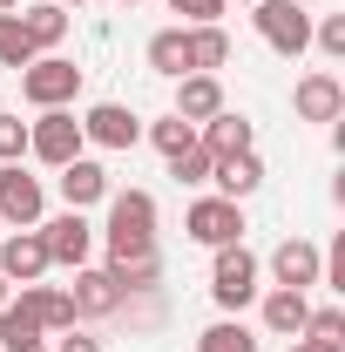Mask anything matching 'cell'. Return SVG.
Here are the masks:
<instances>
[{"mask_svg":"<svg viewBox=\"0 0 345 352\" xmlns=\"http://www.w3.org/2000/svg\"><path fill=\"white\" fill-rule=\"evenodd\" d=\"M102 204H109V223H102L109 264L156 258V197H149V190H109Z\"/></svg>","mask_w":345,"mask_h":352,"instance_id":"6da1fadb","label":"cell"},{"mask_svg":"<svg viewBox=\"0 0 345 352\" xmlns=\"http://www.w3.org/2000/svg\"><path fill=\"white\" fill-rule=\"evenodd\" d=\"M258 278H264L258 251H244V244L210 251V298H216V311H244L258 298Z\"/></svg>","mask_w":345,"mask_h":352,"instance_id":"7a4b0ae2","label":"cell"},{"mask_svg":"<svg viewBox=\"0 0 345 352\" xmlns=\"http://www.w3.org/2000/svg\"><path fill=\"white\" fill-rule=\"evenodd\" d=\"M88 142H82V116L75 109H41L34 122H27V156L47 163V170H61V163H75Z\"/></svg>","mask_w":345,"mask_h":352,"instance_id":"3957f363","label":"cell"},{"mask_svg":"<svg viewBox=\"0 0 345 352\" xmlns=\"http://www.w3.org/2000/svg\"><path fill=\"white\" fill-rule=\"evenodd\" d=\"M21 95H27L34 109H68V102L82 95V68H75L68 54H34V61L21 68Z\"/></svg>","mask_w":345,"mask_h":352,"instance_id":"277c9868","label":"cell"},{"mask_svg":"<svg viewBox=\"0 0 345 352\" xmlns=\"http://www.w3.org/2000/svg\"><path fill=\"white\" fill-rule=\"evenodd\" d=\"M183 230H190V244H203V251H223V244H244V204H230V197H197L190 210H183Z\"/></svg>","mask_w":345,"mask_h":352,"instance_id":"5b68a950","label":"cell"},{"mask_svg":"<svg viewBox=\"0 0 345 352\" xmlns=\"http://www.w3.org/2000/svg\"><path fill=\"white\" fill-rule=\"evenodd\" d=\"M251 21H258V34L271 54H285V61H298L304 47H311V14H304L298 0H258L251 7Z\"/></svg>","mask_w":345,"mask_h":352,"instance_id":"8992f818","label":"cell"},{"mask_svg":"<svg viewBox=\"0 0 345 352\" xmlns=\"http://www.w3.org/2000/svg\"><path fill=\"white\" fill-rule=\"evenodd\" d=\"M34 230H41V244H47V264H68V271L95 264V223H88V210H61V217H41Z\"/></svg>","mask_w":345,"mask_h":352,"instance_id":"52a82bcc","label":"cell"},{"mask_svg":"<svg viewBox=\"0 0 345 352\" xmlns=\"http://www.w3.org/2000/svg\"><path fill=\"white\" fill-rule=\"evenodd\" d=\"M47 217V190L41 176H27L21 163H0V223H14V230H34Z\"/></svg>","mask_w":345,"mask_h":352,"instance_id":"ba28073f","label":"cell"},{"mask_svg":"<svg viewBox=\"0 0 345 352\" xmlns=\"http://www.w3.org/2000/svg\"><path fill=\"white\" fill-rule=\"evenodd\" d=\"M82 142H95V149H135L142 142V116L129 102H95L82 116Z\"/></svg>","mask_w":345,"mask_h":352,"instance_id":"9c48e42d","label":"cell"},{"mask_svg":"<svg viewBox=\"0 0 345 352\" xmlns=\"http://www.w3.org/2000/svg\"><path fill=\"white\" fill-rule=\"evenodd\" d=\"M271 278H278L285 292H311V285H325V251H318L311 237H285V244L271 251Z\"/></svg>","mask_w":345,"mask_h":352,"instance_id":"30bf717a","label":"cell"},{"mask_svg":"<svg viewBox=\"0 0 345 352\" xmlns=\"http://www.w3.org/2000/svg\"><path fill=\"white\" fill-rule=\"evenodd\" d=\"M291 109H298V122H339L345 116V82L332 68H311V75H298V88H291Z\"/></svg>","mask_w":345,"mask_h":352,"instance_id":"8fae6325","label":"cell"},{"mask_svg":"<svg viewBox=\"0 0 345 352\" xmlns=\"http://www.w3.org/2000/svg\"><path fill=\"white\" fill-rule=\"evenodd\" d=\"M47 271V244H41V230H7L0 237V278L7 285H41Z\"/></svg>","mask_w":345,"mask_h":352,"instance_id":"7c38bea8","label":"cell"},{"mask_svg":"<svg viewBox=\"0 0 345 352\" xmlns=\"http://www.w3.org/2000/svg\"><path fill=\"white\" fill-rule=\"evenodd\" d=\"M61 292H68L75 318H109V311H122V292H115L109 264H82V271H75V285H61Z\"/></svg>","mask_w":345,"mask_h":352,"instance_id":"4fadbf2b","label":"cell"},{"mask_svg":"<svg viewBox=\"0 0 345 352\" xmlns=\"http://www.w3.org/2000/svg\"><path fill=\"white\" fill-rule=\"evenodd\" d=\"M14 305L27 311V318L41 325L47 339H61V332H75V325H82V318H75V305H68V292H61V285H21V292H14Z\"/></svg>","mask_w":345,"mask_h":352,"instance_id":"5bb4252c","label":"cell"},{"mask_svg":"<svg viewBox=\"0 0 345 352\" xmlns=\"http://www.w3.org/2000/svg\"><path fill=\"white\" fill-rule=\"evenodd\" d=\"M54 190H61V204H68V210H95L115 183H109V170H102L95 156H75V163H61V170H54Z\"/></svg>","mask_w":345,"mask_h":352,"instance_id":"9a60e30c","label":"cell"},{"mask_svg":"<svg viewBox=\"0 0 345 352\" xmlns=\"http://www.w3.org/2000/svg\"><path fill=\"white\" fill-rule=\"evenodd\" d=\"M197 149H210L216 163H223V156H244V149H258V122L237 116V109H216L210 122L197 129Z\"/></svg>","mask_w":345,"mask_h":352,"instance_id":"2e32d148","label":"cell"},{"mask_svg":"<svg viewBox=\"0 0 345 352\" xmlns=\"http://www.w3.org/2000/svg\"><path fill=\"white\" fill-rule=\"evenodd\" d=\"M210 183H216V197L244 204V197H258V190H264V156H258V149H244V156H223V163L210 170Z\"/></svg>","mask_w":345,"mask_h":352,"instance_id":"e0dca14e","label":"cell"},{"mask_svg":"<svg viewBox=\"0 0 345 352\" xmlns=\"http://www.w3.org/2000/svg\"><path fill=\"white\" fill-rule=\"evenodd\" d=\"M216 109H223V82H216V75H183V82H176V116H183V122L203 129Z\"/></svg>","mask_w":345,"mask_h":352,"instance_id":"ac0fdd59","label":"cell"},{"mask_svg":"<svg viewBox=\"0 0 345 352\" xmlns=\"http://www.w3.org/2000/svg\"><path fill=\"white\" fill-rule=\"evenodd\" d=\"M304 311H311V298H304V292L271 285V292H264V332H278V339H298V332H304Z\"/></svg>","mask_w":345,"mask_h":352,"instance_id":"d6986e66","label":"cell"},{"mask_svg":"<svg viewBox=\"0 0 345 352\" xmlns=\"http://www.w3.org/2000/svg\"><path fill=\"white\" fill-rule=\"evenodd\" d=\"M183 47H190V75H216V68L230 61V34H223V21H210V28H183Z\"/></svg>","mask_w":345,"mask_h":352,"instance_id":"ffe728a7","label":"cell"},{"mask_svg":"<svg viewBox=\"0 0 345 352\" xmlns=\"http://www.w3.org/2000/svg\"><path fill=\"white\" fill-rule=\"evenodd\" d=\"M21 28H27L34 54H54V47L68 41V7H54V0H41V7H21Z\"/></svg>","mask_w":345,"mask_h":352,"instance_id":"44dd1931","label":"cell"},{"mask_svg":"<svg viewBox=\"0 0 345 352\" xmlns=\"http://www.w3.org/2000/svg\"><path fill=\"white\" fill-rule=\"evenodd\" d=\"M149 75H163V82H183V75H190L183 28H163V34H149Z\"/></svg>","mask_w":345,"mask_h":352,"instance_id":"7402d4cb","label":"cell"},{"mask_svg":"<svg viewBox=\"0 0 345 352\" xmlns=\"http://www.w3.org/2000/svg\"><path fill=\"white\" fill-rule=\"evenodd\" d=\"M197 352H258V332L244 318H216V325L197 332Z\"/></svg>","mask_w":345,"mask_h":352,"instance_id":"603a6c76","label":"cell"},{"mask_svg":"<svg viewBox=\"0 0 345 352\" xmlns=\"http://www.w3.org/2000/svg\"><path fill=\"white\" fill-rule=\"evenodd\" d=\"M109 278H115V292H122V305H129L135 292H156V278H163V258H129V264H109Z\"/></svg>","mask_w":345,"mask_h":352,"instance_id":"cb8c5ba5","label":"cell"},{"mask_svg":"<svg viewBox=\"0 0 345 352\" xmlns=\"http://www.w3.org/2000/svg\"><path fill=\"white\" fill-rule=\"evenodd\" d=\"M142 135L163 149V156H183V149H197V122H183V116H163V122H142Z\"/></svg>","mask_w":345,"mask_h":352,"instance_id":"d4e9b609","label":"cell"},{"mask_svg":"<svg viewBox=\"0 0 345 352\" xmlns=\"http://www.w3.org/2000/svg\"><path fill=\"white\" fill-rule=\"evenodd\" d=\"M0 346H7V352H21V346H47V332H41V325H34L21 305H14V298H7V305H0Z\"/></svg>","mask_w":345,"mask_h":352,"instance_id":"484cf974","label":"cell"},{"mask_svg":"<svg viewBox=\"0 0 345 352\" xmlns=\"http://www.w3.org/2000/svg\"><path fill=\"white\" fill-rule=\"evenodd\" d=\"M34 61V41H27V28H21V14H0V68H27Z\"/></svg>","mask_w":345,"mask_h":352,"instance_id":"4316f807","label":"cell"},{"mask_svg":"<svg viewBox=\"0 0 345 352\" xmlns=\"http://www.w3.org/2000/svg\"><path fill=\"white\" fill-rule=\"evenodd\" d=\"M298 339H318V346H339V352H345V311H339V305L304 311V332H298Z\"/></svg>","mask_w":345,"mask_h":352,"instance_id":"83f0119b","label":"cell"},{"mask_svg":"<svg viewBox=\"0 0 345 352\" xmlns=\"http://www.w3.org/2000/svg\"><path fill=\"white\" fill-rule=\"evenodd\" d=\"M210 170H216L210 149H183V156H170V176L183 183V190H203V183H210Z\"/></svg>","mask_w":345,"mask_h":352,"instance_id":"f1b7e54d","label":"cell"},{"mask_svg":"<svg viewBox=\"0 0 345 352\" xmlns=\"http://www.w3.org/2000/svg\"><path fill=\"white\" fill-rule=\"evenodd\" d=\"M311 47L339 61V54H345V14H325V21H311Z\"/></svg>","mask_w":345,"mask_h":352,"instance_id":"f546056e","label":"cell"},{"mask_svg":"<svg viewBox=\"0 0 345 352\" xmlns=\"http://www.w3.org/2000/svg\"><path fill=\"white\" fill-rule=\"evenodd\" d=\"M223 7L230 0H170V14H183V28H210V21H223Z\"/></svg>","mask_w":345,"mask_h":352,"instance_id":"4dcf8cb0","label":"cell"},{"mask_svg":"<svg viewBox=\"0 0 345 352\" xmlns=\"http://www.w3.org/2000/svg\"><path fill=\"white\" fill-rule=\"evenodd\" d=\"M21 156H27V122L0 116V163H21Z\"/></svg>","mask_w":345,"mask_h":352,"instance_id":"1f68e13d","label":"cell"},{"mask_svg":"<svg viewBox=\"0 0 345 352\" xmlns=\"http://www.w3.org/2000/svg\"><path fill=\"white\" fill-rule=\"evenodd\" d=\"M47 352H102V339H88L82 325H75V332H61V339H54Z\"/></svg>","mask_w":345,"mask_h":352,"instance_id":"d6a6232c","label":"cell"},{"mask_svg":"<svg viewBox=\"0 0 345 352\" xmlns=\"http://www.w3.org/2000/svg\"><path fill=\"white\" fill-rule=\"evenodd\" d=\"M291 352H339V346H318V339H291Z\"/></svg>","mask_w":345,"mask_h":352,"instance_id":"836d02e7","label":"cell"},{"mask_svg":"<svg viewBox=\"0 0 345 352\" xmlns=\"http://www.w3.org/2000/svg\"><path fill=\"white\" fill-rule=\"evenodd\" d=\"M7 298H14V285H7V278H0V305H7Z\"/></svg>","mask_w":345,"mask_h":352,"instance_id":"e575fe53","label":"cell"},{"mask_svg":"<svg viewBox=\"0 0 345 352\" xmlns=\"http://www.w3.org/2000/svg\"><path fill=\"white\" fill-rule=\"evenodd\" d=\"M0 14H21V0H0Z\"/></svg>","mask_w":345,"mask_h":352,"instance_id":"d590c367","label":"cell"},{"mask_svg":"<svg viewBox=\"0 0 345 352\" xmlns=\"http://www.w3.org/2000/svg\"><path fill=\"white\" fill-rule=\"evenodd\" d=\"M54 7H88V0H54Z\"/></svg>","mask_w":345,"mask_h":352,"instance_id":"8d00e7d4","label":"cell"},{"mask_svg":"<svg viewBox=\"0 0 345 352\" xmlns=\"http://www.w3.org/2000/svg\"><path fill=\"white\" fill-rule=\"evenodd\" d=\"M115 7H142V0H115Z\"/></svg>","mask_w":345,"mask_h":352,"instance_id":"74e56055","label":"cell"},{"mask_svg":"<svg viewBox=\"0 0 345 352\" xmlns=\"http://www.w3.org/2000/svg\"><path fill=\"white\" fill-rule=\"evenodd\" d=\"M21 352H47V346H21Z\"/></svg>","mask_w":345,"mask_h":352,"instance_id":"f35d334b","label":"cell"},{"mask_svg":"<svg viewBox=\"0 0 345 352\" xmlns=\"http://www.w3.org/2000/svg\"><path fill=\"white\" fill-rule=\"evenodd\" d=\"M244 7H258V0H244Z\"/></svg>","mask_w":345,"mask_h":352,"instance_id":"ab89813d","label":"cell"}]
</instances>
